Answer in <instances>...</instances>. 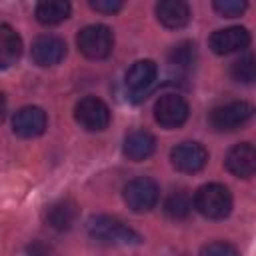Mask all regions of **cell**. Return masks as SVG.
Here are the masks:
<instances>
[{"mask_svg":"<svg viewBox=\"0 0 256 256\" xmlns=\"http://www.w3.org/2000/svg\"><path fill=\"white\" fill-rule=\"evenodd\" d=\"M86 230L92 238L106 242V244H116V246H136L142 242V236L130 228L128 224H124L120 218L114 216H106V214H98L92 216L86 224Z\"/></svg>","mask_w":256,"mask_h":256,"instance_id":"cell-1","label":"cell"},{"mask_svg":"<svg viewBox=\"0 0 256 256\" xmlns=\"http://www.w3.org/2000/svg\"><path fill=\"white\" fill-rule=\"evenodd\" d=\"M232 194L224 184L210 182L196 190L192 206L208 220H222L232 212Z\"/></svg>","mask_w":256,"mask_h":256,"instance_id":"cell-2","label":"cell"},{"mask_svg":"<svg viewBox=\"0 0 256 256\" xmlns=\"http://www.w3.org/2000/svg\"><path fill=\"white\" fill-rule=\"evenodd\" d=\"M78 50L90 60H102L112 54L114 48V34L104 24H90L84 26L76 36Z\"/></svg>","mask_w":256,"mask_h":256,"instance_id":"cell-3","label":"cell"},{"mask_svg":"<svg viewBox=\"0 0 256 256\" xmlns=\"http://www.w3.org/2000/svg\"><path fill=\"white\" fill-rule=\"evenodd\" d=\"M254 114V106L246 100H232L226 104H220L210 110L208 122L218 132H232L242 128L246 122H250Z\"/></svg>","mask_w":256,"mask_h":256,"instance_id":"cell-4","label":"cell"},{"mask_svg":"<svg viewBox=\"0 0 256 256\" xmlns=\"http://www.w3.org/2000/svg\"><path fill=\"white\" fill-rule=\"evenodd\" d=\"M124 202L132 212H148L156 206L158 198H160V188L158 184L148 178V176H138L134 180H130L124 186Z\"/></svg>","mask_w":256,"mask_h":256,"instance_id":"cell-5","label":"cell"},{"mask_svg":"<svg viewBox=\"0 0 256 256\" xmlns=\"http://www.w3.org/2000/svg\"><path fill=\"white\" fill-rule=\"evenodd\" d=\"M74 118L84 130L102 132L108 128L112 114L104 100H100L96 96H84L82 100H78V104L74 108Z\"/></svg>","mask_w":256,"mask_h":256,"instance_id":"cell-6","label":"cell"},{"mask_svg":"<svg viewBox=\"0 0 256 256\" xmlns=\"http://www.w3.org/2000/svg\"><path fill=\"white\" fill-rule=\"evenodd\" d=\"M188 114L190 106L178 94H162L154 104V120L166 130L180 128L188 120Z\"/></svg>","mask_w":256,"mask_h":256,"instance_id":"cell-7","label":"cell"},{"mask_svg":"<svg viewBox=\"0 0 256 256\" xmlns=\"http://www.w3.org/2000/svg\"><path fill=\"white\" fill-rule=\"evenodd\" d=\"M172 166L184 174H196L208 164V150L200 142H180L170 152Z\"/></svg>","mask_w":256,"mask_h":256,"instance_id":"cell-8","label":"cell"},{"mask_svg":"<svg viewBox=\"0 0 256 256\" xmlns=\"http://www.w3.org/2000/svg\"><path fill=\"white\" fill-rule=\"evenodd\" d=\"M250 32L244 26H228V28H220L216 32H212L210 36V48L214 54L218 56H226V54H234V52H242L250 46Z\"/></svg>","mask_w":256,"mask_h":256,"instance_id":"cell-9","label":"cell"},{"mask_svg":"<svg viewBox=\"0 0 256 256\" xmlns=\"http://www.w3.org/2000/svg\"><path fill=\"white\" fill-rule=\"evenodd\" d=\"M30 54H32V60L42 68L56 66L66 56V42L54 34H42L32 42Z\"/></svg>","mask_w":256,"mask_h":256,"instance_id":"cell-10","label":"cell"},{"mask_svg":"<svg viewBox=\"0 0 256 256\" xmlns=\"http://www.w3.org/2000/svg\"><path fill=\"white\" fill-rule=\"evenodd\" d=\"M158 76V66L154 60H138L134 62L126 72V90L134 96V100H140L142 94H146Z\"/></svg>","mask_w":256,"mask_h":256,"instance_id":"cell-11","label":"cell"},{"mask_svg":"<svg viewBox=\"0 0 256 256\" xmlns=\"http://www.w3.org/2000/svg\"><path fill=\"white\" fill-rule=\"evenodd\" d=\"M46 124H48L46 112L38 106H24L16 110L12 118V130L20 138H38L40 134H44Z\"/></svg>","mask_w":256,"mask_h":256,"instance_id":"cell-12","label":"cell"},{"mask_svg":"<svg viewBox=\"0 0 256 256\" xmlns=\"http://www.w3.org/2000/svg\"><path fill=\"white\" fill-rule=\"evenodd\" d=\"M226 170L236 178H250L256 172V150L250 142L232 146L226 154Z\"/></svg>","mask_w":256,"mask_h":256,"instance_id":"cell-13","label":"cell"},{"mask_svg":"<svg viewBox=\"0 0 256 256\" xmlns=\"http://www.w3.org/2000/svg\"><path fill=\"white\" fill-rule=\"evenodd\" d=\"M80 216V206L72 198H58L44 210V222L54 230H70Z\"/></svg>","mask_w":256,"mask_h":256,"instance_id":"cell-14","label":"cell"},{"mask_svg":"<svg viewBox=\"0 0 256 256\" xmlns=\"http://www.w3.org/2000/svg\"><path fill=\"white\" fill-rule=\"evenodd\" d=\"M154 150H156V138H154V134H150L144 128L128 132L124 138V144H122L124 156L132 162H142V160L150 158L154 154Z\"/></svg>","mask_w":256,"mask_h":256,"instance_id":"cell-15","label":"cell"},{"mask_svg":"<svg viewBox=\"0 0 256 256\" xmlns=\"http://www.w3.org/2000/svg\"><path fill=\"white\" fill-rule=\"evenodd\" d=\"M156 18L162 26L170 28V30H178L184 28L190 22V6L182 0H162L154 6Z\"/></svg>","mask_w":256,"mask_h":256,"instance_id":"cell-16","label":"cell"},{"mask_svg":"<svg viewBox=\"0 0 256 256\" xmlns=\"http://www.w3.org/2000/svg\"><path fill=\"white\" fill-rule=\"evenodd\" d=\"M22 56V38L20 34L8 26L0 24V70L14 66Z\"/></svg>","mask_w":256,"mask_h":256,"instance_id":"cell-17","label":"cell"},{"mask_svg":"<svg viewBox=\"0 0 256 256\" xmlns=\"http://www.w3.org/2000/svg\"><path fill=\"white\" fill-rule=\"evenodd\" d=\"M72 12L70 2L64 0H42L36 4V20L44 26H56L60 22H64Z\"/></svg>","mask_w":256,"mask_h":256,"instance_id":"cell-18","label":"cell"},{"mask_svg":"<svg viewBox=\"0 0 256 256\" xmlns=\"http://www.w3.org/2000/svg\"><path fill=\"white\" fill-rule=\"evenodd\" d=\"M198 60V52H196V44L190 40H182L176 46H172V50L168 52V64L172 70L180 72V74H188L192 72V68L196 66Z\"/></svg>","mask_w":256,"mask_h":256,"instance_id":"cell-19","label":"cell"},{"mask_svg":"<svg viewBox=\"0 0 256 256\" xmlns=\"http://www.w3.org/2000/svg\"><path fill=\"white\" fill-rule=\"evenodd\" d=\"M192 212V196L186 190H174L164 200V214L170 220H184Z\"/></svg>","mask_w":256,"mask_h":256,"instance_id":"cell-20","label":"cell"},{"mask_svg":"<svg viewBox=\"0 0 256 256\" xmlns=\"http://www.w3.org/2000/svg\"><path fill=\"white\" fill-rule=\"evenodd\" d=\"M230 74L236 82L240 84H252L254 78H256V64H254V58L252 56H244L240 60H236L230 68Z\"/></svg>","mask_w":256,"mask_h":256,"instance_id":"cell-21","label":"cell"},{"mask_svg":"<svg viewBox=\"0 0 256 256\" xmlns=\"http://www.w3.org/2000/svg\"><path fill=\"white\" fill-rule=\"evenodd\" d=\"M212 8L220 14V16H226V18H234V16H240L248 4L244 0H216L212 4Z\"/></svg>","mask_w":256,"mask_h":256,"instance_id":"cell-22","label":"cell"},{"mask_svg":"<svg viewBox=\"0 0 256 256\" xmlns=\"http://www.w3.org/2000/svg\"><path fill=\"white\" fill-rule=\"evenodd\" d=\"M200 256H240V254L232 244L218 240V242H210V244L202 246Z\"/></svg>","mask_w":256,"mask_h":256,"instance_id":"cell-23","label":"cell"},{"mask_svg":"<svg viewBox=\"0 0 256 256\" xmlns=\"http://www.w3.org/2000/svg\"><path fill=\"white\" fill-rule=\"evenodd\" d=\"M90 6L96 10V12H102V14H114L118 10H122V2L120 0H90Z\"/></svg>","mask_w":256,"mask_h":256,"instance_id":"cell-24","label":"cell"},{"mask_svg":"<svg viewBox=\"0 0 256 256\" xmlns=\"http://www.w3.org/2000/svg\"><path fill=\"white\" fill-rule=\"evenodd\" d=\"M26 256H52V250L48 244H44L40 240H32L26 246Z\"/></svg>","mask_w":256,"mask_h":256,"instance_id":"cell-25","label":"cell"},{"mask_svg":"<svg viewBox=\"0 0 256 256\" xmlns=\"http://www.w3.org/2000/svg\"><path fill=\"white\" fill-rule=\"evenodd\" d=\"M4 116H6V98H4V94L0 92V122L4 120Z\"/></svg>","mask_w":256,"mask_h":256,"instance_id":"cell-26","label":"cell"}]
</instances>
